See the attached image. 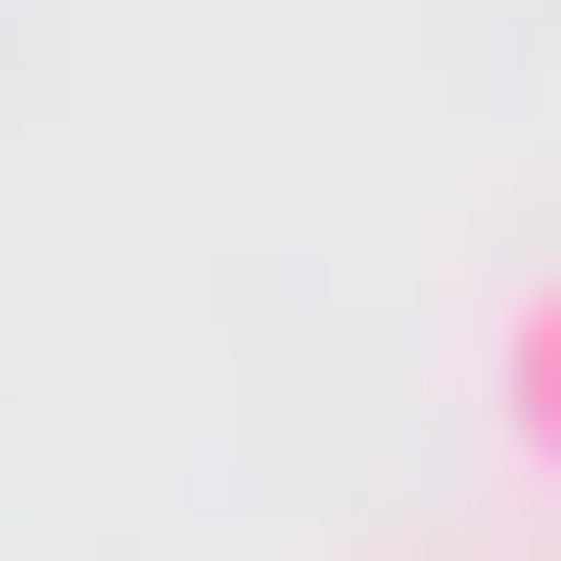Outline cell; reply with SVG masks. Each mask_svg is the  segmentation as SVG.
<instances>
[{"mask_svg":"<svg viewBox=\"0 0 561 561\" xmlns=\"http://www.w3.org/2000/svg\"><path fill=\"white\" fill-rule=\"evenodd\" d=\"M491 445H515V491H561V257L491 305Z\"/></svg>","mask_w":561,"mask_h":561,"instance_id":"6da1fadb","label":"cell"}]
</instances>
